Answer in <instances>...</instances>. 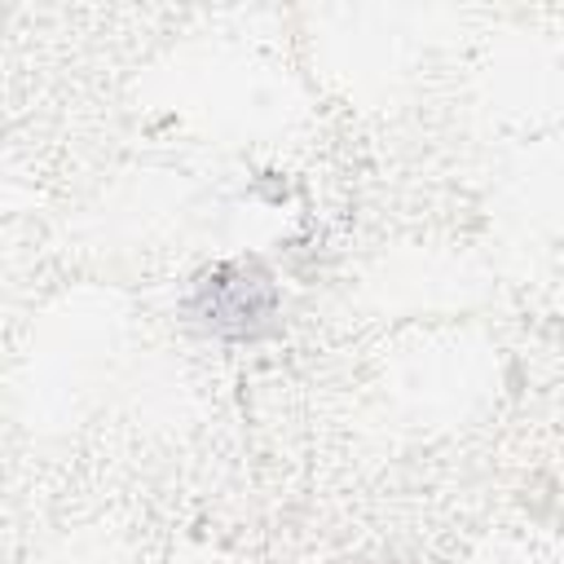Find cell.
Masks as SVG:
<instances>
[{"label":"cell","instance_id":"cell-1","mask_svg":"<svg viewBox=\"0 0 564 564\" xmlns=\"http://www.w3.org/2000/svg\"><path fill=\"white\" fill-rule=\"evenodd\" d=\"M203 313L216 330L251 335L273 313V286L247 264H225L203 282Z\"/></svg>","mask_w":564,"mask_h":564}]
</instances>
